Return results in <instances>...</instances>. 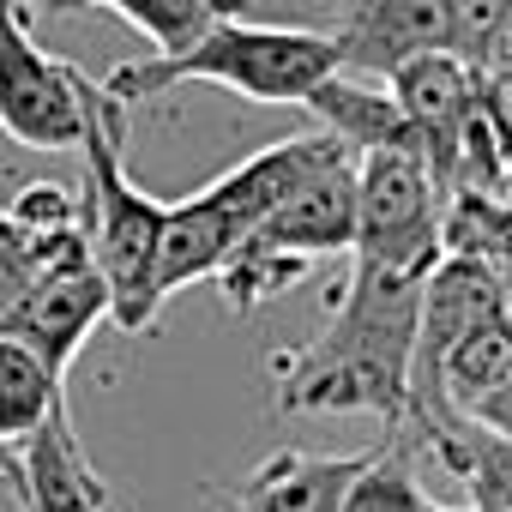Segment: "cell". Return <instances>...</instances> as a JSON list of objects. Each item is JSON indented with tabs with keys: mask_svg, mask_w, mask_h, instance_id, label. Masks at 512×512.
<instances>
[{
	"mask_svg": "<svg viewBox=\"0 0 512 512\" xmlns=\"http://www.w3.org/2000/svg\"><path fill=\"white\" fill-rule=\"evenodd\" d=\"M350 260L428 278L440 266V187L416 139L356 157V247Z\"/></svg>",
	"mask_w": 512,
	"mask_h": 512,
	"instance_id": "6",
	"label": "cell"
},
{
	"mask_svg": "<svg viewBox=\"0 0 512 512\" xmlns=\"http://www.w3.org/2000/svg\"><path fill=\"white\" fill-rule=\"evenodd\" d=\"M13 7L49 13V19L55 13H115L151 43V55H175L217 19H247L253 0H13Z\"/></svg>",
	"mask_w": 512,
	"mask_h": 512,
	"instance_id": "14",
	"label": "cell"
},
{
	"mask_svg": "<svg viewBox=\"0 0 512 512\" xmlns=\"http://www.w3.org/2000/svg\"><path fill=\"white\" fill-rule=\"evenodd\" d=\"M476 85H482V73L470 61H458L452 49L416 55L386 79L416 151L428 157V175H434L440 199H446V181H452V163H458V139H464V127L476 115Z\"/></svg>",
	"mask_w": 512,
	"mask_h": 512,
	"instance_id": "8",
	"label": "cell"
},
{
	"mask_svg": "<svg viewBox=\"0 0 512 512\" xmlns=\"http://www.w3.org/2000/svg\"><path fill=\"white\" fill-rule=\"evenodd\" d=\"M338 73V49L326 31L308 25H253V19H217L175 55H139L121 61L103 91L127 103H151L175 85H223L247 103H302L320 79Z\"/></svg>",
	"mask_w": 512,
	"mask_h": 512,
	"instance_id": "3",
	"label": "cell"
},
{
	"mask_svg": "<svg viewBox=\"0 0 512 512\" xmlns=\"http://www.w3.org/2000/svg\"><path fill=\"white\" fill-rule=\"evenodd\" d=\"M428 512H452V506H428ZM464 512H470V506H464Z\"/></svg>",
	"mask_w": 512,
	"mask_h": 512,
	"instance_id": "24",
	"label": "cell"
},
{
	"mask_svg": "<svg viewBox=\"0 0 512 512\" xmlns=\"http://www.w3.org/2000/svg\"><path fill=\"white\" fill-rule=\"evenodd\" d=\"M247 241L296 253L308 266L350 253L356 247V157H332L326 169H314Z\"/></svg>",
	"mask_w": 512,
	"mask_h": 512,
	"instance_id": "11",
	"label": "cell"
},
{
	"mask_svg": "<svg viewBox=\"0 0 512 512\" xmlns=\"http://www.w3.org/2000/svg\"><path fill=\"white\" fill-rule=\"evenodd\" d=\"M61 404H67L61 374L19 338H0V458L19 452Z\"/></svg>",
	"mask_w": 512,
	"mask_h": 512,
	"instance_id": "16",
	"label": "cell"
},
{
	"mask_svg": "<svg viewBox=\"0 0 512 512\" xmlns=\"http://www.w3.org/2000/svg\"><path fill=\"white\" fill-rule=\"evenodd\" d=\"M500 326L512 332V272H506V284H500Z\"/></svg>",
	"mask_w": 512,
	"mask_h": 512,
	"instance_id": "23",
	"label": "cell"
},
{
	"mask_svg": "<svg viewBox=\"0 0 512 512\" xmlns=\"http://www.w3.org/2000/svg\"><path fill=\"white\" fill-rule=\"evenodd\" d=\"M476 103H482V121H488V133L500 139V151H506V163H512V67H500V73H482V85H476Z\"/></svg>",
	"mask_w": 512,
	"mask_h": 512,
	"instance_id": "19",
	"label": "cell"
},
{
	"mask_svg": "<svg viewBox=\"0 0 512 512\" xmlns=\"http://www.w3.org/2000/svg\"><path fill=\"white\" fill-rule=\"evenodd\" d=\"M404 422H416L428 452L464 482L470 512H512V440H500L482 422H470L458 410H440V404H416Z\"/></svg>",
	"mask_w": 512,
	"mask_h": 512,
	"instance_id": "13",
	"label": "cell"
},
{
	"mask_svg": "<svg viewBox=\"0 0 512 512\" xmlns=\"http://www.w3.org/2000/svg\"><path fill=\"white\" fill-rule=\"evenodd\" d=\"M326 37L338 49V73L392 79L404 61L446 49V0H344Z\"/></svg>",
	"mask_w": 512,
	"mask_h": 512,
	"instance_id": "9",
	"label": "cell"
},
{
	"mask_svg": "<svg viewBox=\"0 0 512 512\" xmlns=\"http://www.w3.org/2000/svg\"><path fill=\"white\" fill-rule=\"evenodd\" d=\"M470 422H482L488 434H500V440H512V380L506 386H494L476 410H470Z\"/></svg>",
	"mask_w": 512,
	"mask_h": 512,
	"instance_id": "21",
	"label": "cell"
},
{
	"mask_svg": "<svg viewBox=\"0 0 512 512\" xmlns=\"http://www.w3.org/2000/svg\"><path fill=\"white\" fill-rule=\"evenodd\" d=\"M103 320H109V284L91 260L85 217L49 235H25V290L0 320V338H19L67 380L73 356Z\"/></svg>",
	"mask_w": 512,
	"mask_h": 512,
	"instance_id": "5",
	"label": "cell"
},
{
	"mask_svg": "<svg viewBox=\"0 0 512 512\" xmlns=\"http://www.w3.org/2000/svg\"><path fill=\"white\" fill-rule=\"evenodd\" d=\"M85 241L91 260L109 284V320L121 332H145L157 320V241H163V211L169 199H151L127 175V109L97 85L91 115H85Z\"/></svg>",
	"mask_w": 512,
	"mask_h": 512,
	"instance_id": "4",
	"label": "cell"
},
{
	"mask_svg": "<svg viewBox=\"0 0 512 512\" xmlns=\"http://www.w3.org/2000/svg\"><path fill=\"white\" fill-rule=\"evenodd\" d=\"M302 109H308V115L320 121V133H332L350 157H362V151H374V145H404V139H410V127H404L392 91H374V85H362V79H350V73L320 79V85L302 97Z\"/></svg>",
	"mask_w": 512,
	"mask_h": 512,
	"instance_id": "15",
	"label": "cell"
},
{
	"mask_svg": "<svg viewBox=\"0 0 512 512\" xmlns=\"http://www.w3.org/2000/svg\"><path fill=\"white\" fill-rule=\"evenodd\" d=\"M91 97L97 85L37 43L31 13L0 0V133L25 151H79Z\"/></svg>",
	"mask_w": 512,
	"mask_h": 512,
	"instance_id": "7",
	"label": "cell"
},
{
	"mask_svg": "<svg viewBox=\"0 0 512 512\" xmlns=\"http://www.w3.org/2000/svg\"><path fill=\"white\" fill-rule=\"evenodd\" d=\"M368 452H302V446H284L266 464L247 470V482L235 488V512H338V500H344L350 476L368 464Z\"/></svg>",
	"mask_w": 512,
	"mask_h": 512,
	"instance_id": "12",
	"label": "cell"
},
{
	"mask_svg": "<svg viewBox=\"0 0 512 512\" xmlns=\"http://www.w3.org/2000/svg\"><path fill=\"white\" fill-rule=\"evenodd\" d=\"M500 67H512V0H506V13H500V25H494V37L482 49V67L476 73H500Z\"/></svg>",
	"mask_w": 512,
	"mask_h": 512,
	"instance_id": "22",
	"label": "cell"
},
{
	"mask_svg": "<svg viewBox=\"0 0 512 512\" xmlns=\"http://www.w3.org/2000/svg\"><path fill=\"white\" fill-rule=\"evenodd\" d=\"M19 290H25V229L0 211V320L19 302Z\"/></svg>",
	"mask_w": 512,
	"mask_h": 512,
	"instance_id": "20",
	"label": "cell"
},
{
	"mask_svg": "<svg viewBox=\"0 0 512 512\" xmlns=\"http://www.w3.org/2000/svg\"><path fill=\"white\" fill-rule=\"evenodd\" d=\"M428 506L434 500L422 494V482L410 470V446L398 434L368 452V464L350 476V488L338 500V512H428Z\"/></svg>",
	"mask_w": 512,
	"mask_h": 512,
	"instance_id": "17",
	"label": "cell"
},
{
	"mask_svg": "<svg viewBox=\"0 0 512 512\" xmlns=\"http://www.w3.org/2000/svg\"><path fill=\"white\" fill-rule=\"evenodd\" d=\"M332 157H350V151L314 127V133H296V139H278L266 151L241 157L235 169H223L199 193L175 199L163 211V241H157V302L181 296L199 278H217V266L229 253Z\"/></svg>",
	"mask_w": 512,
	"mask_h": 512,
	"instance_id": "2",
	"label": "cell"
},
{
	"mask_svg": "<svg viewBox=\"0 0 512 512\" xmlns=\"http://www.w3.org/2000/svg\"><path fill=\"white\" fill-rule=\"evenodd\" d=\"M422 278L350 260L344 290H332V320L272 356V386L284 416H380L404 434L410 362H416Z\"/></svg>",
	"mask_w": 512,
	"mask_h": 512,
	"instance_id": "1",
	"label": "cell"
},
{
	"mask_svg": "<svg viewBox=\"0 0 512 512\" xmlns=\"http://www.w3.org/2000/svg\"><path fill=\"white\" fill-rule=\"evenodd\" d=\"M0 476L13 482V494H19L25 512H109V482L85 458L67 404L19 452L0 458Z\"/></svg>",
	"mask_w": 512,
	"mask_h": 512,
	"instance_id": "10",
	"label": "cell"
},
{
	"mask_svg": "<svg viewBox=\"0 0 512 512\" xmlns=\"http://www.w3.org/2000/svg\"><path fill=\"white\" fill-rule=\"evenodd\" d=\"M506 13V0H446V49L470 67H482V49Z\"/></svg>",
	"mask_w": 512,
	"mask_h": 512,
	"instance_id": "18",
	"label": "cell"
}]
</instances>
